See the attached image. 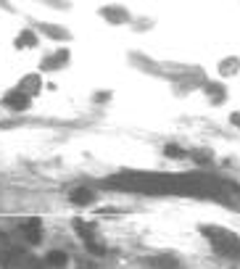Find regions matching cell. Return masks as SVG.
Masks as SVG:
<instances>
[{
  "label": "cell",
  "mask_w": 240,
  "mask_h": 269,
  "mask_svg": "<svg viewBox=\"0 0 240 269\" xmlns=\"http://www.w3.org/2000/svg\"><path fill=\"white\" fill-rule=\"evenodd\" d=\"M3 103L8 106V109H13V111H24V109H29V95L19 90V93H11Z\"/></svg>",
  "instance_id": "6da1fadb"
},
{
  "label": "cell",
  "mask_w": 240,
  "mask_h": 269,
  "mask_svg": "<svg viewBox=\"0 0 240 269\" xmlns=\"http://www.w3.org/2000/svg\"><path fill=\"white\" fill-rule=\"evenodd\" d=\"M72 201L80 203V206H87V203L95 201V193H92V190H87V188H77L74 193H72Z\"/></svg>",
  "instance_id": "7a4b0ae2"
},
{
  "label": "cell",
  "mask_w": 240,
  "mask_h": 269,
  "mask_svg": "<svg viewBox=\"0 0 240 269\" xmlns=\"http://www.w3.org/2000/svg\"><path fill=\"white\" fill-rule=\"evenodd\" d=\"M35 42H37V40H35L32 35H24V37H21V40H19L16 45H19V48H21V45H35Z\"/></svg>",
  "instance_id": "277c9868"
},
{
  "label": "cell",
  "mask_w": 240,
  "mask_h": 269,
  "mask_svg": "<svg viewBox=\"0 0 240 269\" xmlns=\"http://www.w3.org/2000/svg\"><path fill=\"white\" fill-rule=\"evenodd\" d=\"M66 261H69V256L64 251H50L48 253V264H53V267H66Z\"/></svg>",
  "instance_id": "3957f363"
}]
</instances>
